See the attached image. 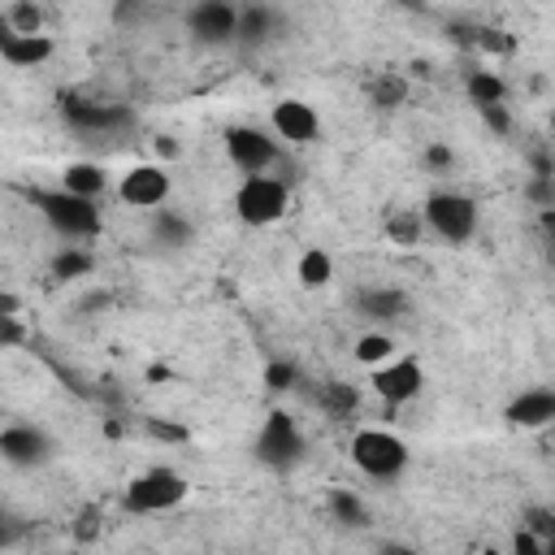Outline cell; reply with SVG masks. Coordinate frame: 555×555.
Wrapping results in <instances>:
<instances>
[{
    "mask_svg": "<svg viewBox=\"0 0 555 555\" xmlns=\"http://www.w3.org/2000/svg\"><path fill=\"white\" fill-rule=\"evenodd\" d=\"M26 199L39 208V217L61 234V238H69V243H82V238H95L100 234V208H95V199H82V195H69L65 186H56V191H48V186H30L26 191Z\"/></svg>",
    "mask_w": 555,
    "mask_h": 555,
    "instance_id": "1",
    "label": "cell"
},
{
    "mask_svg": "<svg viewBox=\"0 0 555 555\" xmlns=\"http://www.w3.org/2000/svg\"><path fill=\"white\" fill-rule=\"evenodd\" d=\"M347 451H351V464L373 481H395L408 468V447L390 429H356Z\"/></svg>",
    "mask_w": 555,
    "mask_h": 555,
    "instance_id": "2",
    "label": "cell"
},
{
    "mask_svg": "<svg viewBox=\"0 0 555 555\" xmlns=\"http://www.w3.org/2000/svg\"><path fill=\"white\" fill-rule=\"evenodd\" d=\"M425 217V230L438 234L442 243H468L477 234V199L464 195V191H434L421 208Z\"/></svg>",
    "mask_w": 555,
    "mask_h": 555,
    "instance_id": "3",
    "label": "cell"
},
{
    "mask_svg": "<svg viewBox=\"0 0 555 555\" xmlns=\"http://www.w3.org/2000/svg\"><path fill=\"white\" fill-rule=\"evenodd\" d=\"M291 208V186L278 178V173H256V178H243V186L234 191V212L238 221L247 225H273L282 221Z\"/></svg>",
    "mask_w": 555,
    "mask_h": 555,
    "instance_id": "4",
    "label": "cell"
},
{
    "mask_svg": "<svg viewBox=\"0 0 555 555\" xmlns=\"http://www.w3.org/2000/svg\"><path fill=\"white\" fill-rule=\"evenodd\" d=\"M251 451H256V460L269 473H291L304 460V434H299L295 416L282 412V408L269 412L264 425H260V434H256V442H251Z\"/></svg>",
    "mask_w": 555,
    "mask_h": 555,
    "instance_id": "5",
    "label": "cell"
},
{
    "mask_svg": "<svg viewBox=\"0 0 555 555\" xmlns=\"http://www.w3.org/2000/svg\"><path fill=\"white\" fill-rule=\"evenodd\" d=\"M186 494H191V486H186L182 473H173V468H147V473L130 477L121 503H126V512H139L143 516V512H169Z\"/></svg>",
    "mask_w": 555,
    "mask_h": 555,
    "instance_id": "6",
    "label": "cell"
},
{
    "mask_svg": "<svg viewBox=\"0 0 555 555\" xmlns=\"http://www.w3.org/2000/svg\"><path fill=\"white\" fill-rule=\"evenodd\" d=\"M225 156L238 173L256 178V173H269L278 165V139L256 130V126H230L225 130Z\"/></svg>",
    "mask_w": 555,
    "mask_h": 555,
    "instance_id": "7",
    "label": "cell"
},
{
    "mask_svg": "<svg viewBox=\"0 0 555 555\" xmlns=\"http://www.w3.org/2000/svg\"><path fill=\"white\" fill-rule=\"evenodd\" d=\"M373 395L382 399V403H390V408H403V403H412L416 395H421V386H425V373H421V364L416 360H408V356H395L390 364H382V369H373Z\"/></svg>",
    "mask_w": 555,
    "mask_h": 555,
    "instance_id": "8",
    "label": "cell"
},
{
    "mask_svg": "<svg viewBox=\"0 0 555 555\" xmlns=\"http://www.w3.org/2000/svg\"><path fill=\"white\" fill-rule=\"evenodd\" d=\"M238 4H225V0H199L186 9V30L199 39V43H230L238 39Z\"/></svg>",
    "mask_w": 555,
    "mask_h": 555,
    "instance_id": "9",
    "label": "cell"
},
{
    "mask_svg": "<svg viewBox=\"0 0 555 555\" xmlns=\"http://www.w3.org/2000/svg\"><path fill=\"white\" fill-rule=\"evenodd\" d=\"M52 451L56 447L39 425H4L0 429V455L13 468H39V464L52 460Z\"/></svg>",
    "mask_w": 555,
    "mask_h": 555,
    "instance_id": "10",
    "label": "cell"
},
{
    "mask_svg": "<svg viewBox=\"0 0 555 555\" xmlns=\"http://www.w3.org/2000/svg\"><path fill=\"white\" fill-rule=\"evenodd\" d=\"M169 173H165V165H134V169H126L121 173V182H117V195H121V204H130V208H160L165 199H169Z\"/></svg>",
    "mask_w": 555,
    "mask_h": 555,
    "instance_id": "11",
    "label": "cell"
},
{
    "mask_svg": "<svg viewBox=\"0 0 555 555\" xmlns=\"http://www.w3.org/2000/svg\"><path fill=\"white\" fill-rule=\"evenodd\" d=\"M269 121H273L278 139H286V143H299V147H304V143H317V139H321V117H317V108L304 104V100H295V95L278 100L273 113H269Z\"/></svg>",
    "mask_w": 555,
    "mask_h": 555,
    "instance_id": "12",
    "label": "cell"
},
{
    "mask_svg": "<svg viewBox=\"0 0 555 555\" xmlns=\"http://www.w3.org/2000/svg\"><path fill=\"white\" fill-rule=\"evenodd\" d=\"M65 121L78 134H113L130 126V113L121 104H87V100H65Z\"/></svg>",
    "mask_w": 555,
    "mask_h": 555,
    "instance_id": "13",
    "label": "cell"
},
{
    "mask_svg": "<svg viewBox=\"0 0 555 555\" xmlns=\"http://www.w3.org/2000/svg\"><path fill=\"white\" fill-rule=\"evenodd\" d=\"M52 52H56L52 35H9V30H0V61L13 65V69H35V65L52 61Z\"/></svg>",
    "mask_w": 555,
    "mask_h": 555,
    "instance_id": "14",
    "label": "cell"
},
{
    "mask_svg": "<svg viewBox=\"0 0 555 555\" xmlns=\"http://www.w3.org/2000/svg\"><path fill=\"white\" fill-rule=\"evenodd\" d=\"M507 421L520 425V429H546V425H555V390H551V386L520 390V395L507 403Z\"/></svg>",
    "mask_w": 555,
    "mask_h": 555,
    "instance_id": "15",
    "label": "cell"
},
{
    "mask_svg": "<svg viewBox=\"0 0 555 555\" xmlns=\"http://www.w3.org/2000/svg\"><path fill=\"white\" fill-rule=\"evenodd\" d=\"M356 312L369 321H399L408 312V295L395 286H364L356 291Z\"/></svg>",
    "mask_w": 555,
    "mask_h": 555,
    "instance_id": "16",
    "label": "cell"
},
{
    "mask_svg": "<svg viewBox=\"0 0 555 555\" xmlns=\"http://www.w3.org/2000/svg\"><path fill=\"white\" fill-rule=\"evenodd\" d=\"M282 30V13L278 9H269V4H243V13H238V43H264V39H273Z\"/></svg>",
    "mask_w": 555,
    "mask_h": 555,
    "instance_id": "17",
    "label": "cell"
},
{
    "mask_svg": "<svg viewBox=\"0 0 555 555\" xmlns=\"http://www.w3.org/2000/svg\"><path fill=\"white\" fill-rule=\"evenodd\" d=\"M61 186H65L69 195L95 199V195L108 186V173H104V165H95V160H69V165L61 169Z\"/></svg>",
    "mask_w": 555,
    "mask_h": 555,
    "instance_id": "18",
    "label": "cell"
},
{
    "mask_svg": "<svg viewBox=\"0 0 555 555\" xmlns=\"http://www.w3.org/2000/svg\"><path fill=\"white\" fill-rule=\"evenodd\" d=\"M152 238H156L160 247H186V243L195 238V225H191L178 208H156V212H152Z\"/></svg>",
    "mask_w": 555,
    "mask_h": 555,
    "instance_id": "19",
    "label": "cell"
},
{
    "mask_svg": "<svg viewBox=\"0 0 555 555\" xmlns=\"http://www.w3.org/2000/svg\"><path fill=\"white\" fill-rule=\"evenodd\" d=\"M464 91L477 108H490V104H503L507 100V82L494 74V69H468L464 74Z\"/></svg>",
    "mask_w": 555,
    "mask_h": 555,
    "instance_id": "20",
    "label": "cell"
},
{
    "mask_svg": "<svg viewBox=\"0 0 555 555\" xmlns=\"http://www.w3.org/2000/svg\"><path fill=\"white\" fill-rule=\"evenodd\" d=\"M0 30L9 35H43V9L30 0H13L0 9Z\"/></svg>",
    "mask_w": 555,
    "mask_h": 555,
    "instance_id": "21",
    "label": "cell"
},
{
    "mask_svg": "<svg viewBox=\"0 0 555 555\" xmlns=\"http://www.w3.org/2000/svg\"><path fill=\"white\" fill-rule=\"evenodd\" d=\"M421 234H425V217H421V208H395V212L386 217V238H390L395 247H416Z\"/></svg>",
    "mask_w": 555,
    "mask_h": 555,
    "instance_id": "22",
    "label": "cell"
},
{
    "mask_svg": "<svg viewBox=\"0 0 555 555\" xmlns=\"http://www.w3.org/2000/svg\"><path fill=\"white\" fill-rule=\"evenodd\" d=\"M317 403H321V412H325V416L343 421V416H351V412L360 408V395H356V386H347V382H321Z\"/></svg>",
    "mask_w": 555,
    "mask_h": 555,
    "instance_id": "23",
    "label": "cell"
},
{
    "mask_svg": "<svg viewBox=\"0 0 555 555\" xmlns=\"http://www.w3.org/2000/svg\"><path fill=\"white\" fill-rule=\"evenodd\" d=\"M295 278H299V286H308V291H321V286L334 278V260H330V251H321V247H308V251L299 256V264H295Z\"/></svg>",
    "mask_w": 555,
    "mask_h": 555,
    "instance_id": "24",
    "label": "cell"
},
{
    "mask_svg": "<svg viewBox=\"0 0 555 555\" xmlns=\"http://www.w3.org/2000/svg\"><path fill=\"white\" fill-rule=\"evenodd\" d=\"M356 360L373 373V369H382V364H390L395 360V338L390 334H382V330H369V334H360L356 338Z\"/></svg>",
    "mask_w": 555,
    "mask_h": 555,
    "instance_id": "25",
    "label": "cell"
},
{
    "mask_svg": "<svg viewBox=\"0 0 555 555\" xmlns=\"http://www.w3.org/2000/svg\"><path fill=\"white\" fill-rule=\"evenodd\" d=\"M325 503H330V516H334L338 525H347V529H364V525H369V507L360 503V494H351V490L338 486V490H330Z\"/></svg>",
    "mask_w": 555,
    "mask_h": 555,
    "instance_id": "26",
    "label": "cell"
},
{
    "mask_svg": "<svg viewBox=\"0 0 555 555\" xmlns=\"http://www.w3.org/2000/svg\"><path fill=\"white\" fill-rule=\"evenodd\" d=\"M369 100H373L377 108H399V104L408 100V78L395 74V69H382V74L369 82Z\"/></svg>",
    "mask_w": 555,
    "mask_h": 555,
    "instance_id": "27",
    "label": "cell"
},
{
    "mask_svg": "<svg viewBox=\"0 0 555 555\" xmlns=\"http://www.w3.org/2000/svg\"><path fill=\"white\" fill-rule=\"evenodd\" d=\"M91 264H95L91 251H82L78 243H69L65 251L52 256V278H61V282H65V278H82V273H91Z\"/></svg>",
    "mask_w": 555,
    "mask_h": 555,
    "instance_id": "28",
    "label": "cell"
},
{
    "mask_svg": "<svg viewBox=\"0 0 555 555\" xmlns=\"http://www.w3.org/2000/svg\"><path fill=\"white\" fill-rule=\"evenodd\" d=\"M520 529L533 533L538 542H546V538H555V512H551V507H525Z\"/></svg>",
    "mask_w": 555,
    "mask_h": 555,
    "instance_id": "29",
    "label": "cell"
},
{
    "mask_svg": "<svg viewBox=\"0 0 555 555\" xmlns=\"http://www.w3.org/2000/svg\"><path fill=\"white\" fill-rule=\"evenodd\" d=\"M477 48H481V52H499V56H503V52H512V39H507L503 30L481 26V30H477Z\"/></svg>",
    "mask_w": 555,
    "mask_h": 555,
    "instance_id": "30",
    "label": "cell"
},
{
    "mask_svg": "<svg viewBox=\"0 0 555 555\" xmlns=\"http://www.w3.org/2000/svg\"><path fill=\"white\" fill-rule=\"evenodd\" d=\"M481 113V121L494 130V134H507L512 130V113H507V104H490V108H477Z\"/></svg>",
    "mask_w": 555,
    "mask_h": 555,
    "instance_id": "31",
    "label": "cell"
},
{
    "mask_svg": "<svg viewBox=\"0 0 555 555\" xmlns=\"http://www.w3.org/2000/svg\"><path fill=\"white\" fill-rule=\"evenodd\" d=\"M264 386L269 390H291L295 386V364H269L264 369Z\"/></svg>",
    "mask_w": 555,
    "mask_h": 555,
    "instance_id": "32",
    "label": "cell"
},
{
    "mask_svg": "<svg viewBox=\"0 0 555 555\" xmlns=\"http://www.w3.org/2000/svg\"><path fill=\"white\" fill-rule=\"evenodd\" d=\"M512 555H546V551H542V542H538L533 533L516 529V533H512Z\"/></svg>",
    "mask_w": 555,
    "mask_h": 555,
    "instance_id": "33",
    "label": "cell"
},
{
    "mask_svg": "<svg viewBox=\"0 0 555 555\" xmlns=\"http://www.w3.org/2000/svg\"><path fill=\"white\" fill-rule=\"evenodd\" d=\"M147 429H152L160 442H182V438H186V429H182V425H160V421H147Z\"/></svg>",
    "mask_w": 555,
    "mask_h": 555,
    "instance_id": "34",
    "label": "cell"
},
{
    "mask_svg": "<svg viewBox=\"0 0 555 555\" xmlns=\"http://www.w3.org/2000/svg\"><path fill=\"white\" fill-rule=\"evenodd\" d=\"M425 160H429V169H451V165H455L451 147H429V152H425Z\"/></svg>",
    "mask_w": 555,
    "mask_h": 555,
    "instance_id": "35",
    "label": "cell"
},
{
    "mask_svg": "<svg viewBox=\"0 0 555 555\" xmlns=\"http://www.w3.org/2000/svg\"><path fill=\"white\" fill-rule=\"evenodd\" d=\"M377 555H421L416 546H408V542H382L377 546Z\"/></svg>",
    "mask_w": 555,
    "mask_h": 555,
    "instance_id": "36",
    "label": "cell"
},
{
    "mask_svg": "<svg viewBox=\"0 0 555 555\" xmlns=\"http://www.w3.org/2000/svg\"><path fill=\"white\" fill-rule=\"evenodd\" d=\"M22 343V325H17V317H9L4 321V347H17Z\"/></svg>",
    "mask_w": 555,
    "mask_h": 555,
    "instance_id": "37",
    "label": "cell"
},
{
    "mask_svg": "<svg viewBox=\"0 0 555 555\" xmlns=\"http://www.w3.org/2000/svg\"><path fill=\"white\" fill-rule=\"evenodd\" d=\"M95 533V507L82 512V525H78V538H91Z\"/></svg>",
    "mask_w": 555,
    "mask_h": 555,
    "instance_id": "38",
    "label": "cell"
},
{
    "mask_svg": "<svg viewBox=\"0 0 555 555\" xmlns=\"http://www.w3.org/2000/svg\"><path fill=\"white\" fill-rule=\"evenodd\" d=\"M538 225L546 230V238L555 243V208H542V217H538Z\"/></svg>",
    "mask_w": 555,
    "mask_h": 555,
    "instance_id": "39",
    "label": "cell"
},
{
    "mask_svg": "<svg viewBox=\"0 0 555 555\" xmlns=\"http://www.w3.org/2000/svg\"><path fill=\"white\" fill-rule=\"evenodd\" d=\"M156 152H160V156H165V160H169V156H178V152H182V147H178V143H173V139H165V134H160V139H156Z\"/></svg>",
    "mask_w": 555,
    "mask_h": 555,
    "instance_id": "40",
    "label": "cell"
},
{
    "mask_svg": "<svg viewBox=\"0 0 555 555\" xmlns=\"http://www.w3.org/2000/svg\"><path fill=\"white\" fill-rule=\"evenodd\" d=\"M542 551H546V555H555V538H546V542H542Z\"/></svg>",
    "mask_w": 555,
    "mask_h": 555,
    "instance_id": "41",
    "label": "cell"
},
{
    "mask_svg": "<svg viewBox=\"0 0 555 555\" xmlns=\"http://www.w3.org/2000/svg\"><path fill=\"white\" fill-rule=\"evenodd\" d=\"M551 264H555V243H551Z\"/></svg>",
    "mask_w": 555,
    "mask_h": 555,
    "instance_id": "42",
    "label": "cell"
},
{
    "mask_svg": "<svg viewBox=\"0 0 555 555\" xmlns=\"http://www.w3.org/2000/svg\"><path fill=\"white\" fill-rule=\"evenodd\" d=\"M551 121H555V113H551Z\"/></svg>",
    "mask_w": 555,
    "mask_h": 555,
    "instance_id": "43",
    "label": "cell"
}]
</instances>
